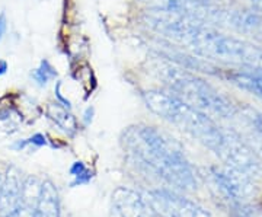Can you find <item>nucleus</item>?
I'll list each match as a JSON object with an SVG mask.
<instances>
[{
	"label": "nucleus",
	"instance_id": "obj_1",
	"mask_svg": "<svg viewBox=\"0 0 262 217\" xmlns=\"http://www.w3.org/2000/svg\"><path fill=\"white\" fill-rule=\"evenodd\" d=\"M124 146L137 162L162 180L185 191H194L196 181L184 151L169 136L147 125L130 127L124 134Z\"/></svg>",
	"mask_w": 262,
	"mask_h": 217
},
{
	"label": "nucleus",
	"instance_id": "obj_2",
	"mask_svg": "<svg viewBox=\"0 0 262 217\" xmlns=\"http://www.w3.org/2000/svg\"><path fill=\"white\" fill-rule=\"evenodd\" d=\"M144 104L153 114L166 120L168 123L179 127L181 130L192 134L194 137L206 143L214 150L215 146L222 140L223 134L214 124L194 106L184 102L172 92L165 91H147L143 94Z\"/></svg>",
	"mask_w": 262,
	"mask_h": 217
},
{
	"label": "nucleus",
	"instance_id": "obj_3",
	"mask_svg": "<svg viewBox=\"0 0 262 217\" xmlns=\"http://www.w3.org/2000/svg\"><path fill=\"white\" fill-rule=\"evenodd\" d=\"M162 79L170 88V92L181 98L184 102L194 106L195 110H210L215 113H225L226 105L217 98L208 86H204L195 77L185 72L166 66L160 69Z\"/></svg>",
	"mask_w": 262,
	"mask_h": 217
},
{
	"label": "nucleus",
	"instance_id": "obj_4",
	"mask_svg": "<svg viewBox=\"0 0 262 217\" xmlns=\"http://www.w3.org/2000/svg\"><path fill=\"white\" fill-rule=\"evenodd\" d=\"M144 201L150 211L159 217H211L195 203L165 189L149 191Z\"/></svg>",
	"mask_w": 262,
	"mask_h": 217
},
{
	"label": "nucleus",
	"instance_id": "obj_5",
	"mask_svg": "<svg viewBox=\"0 0 262 217\" xmlns=\"http://www.w3.org/2000/svg\"><path fill=\"white\" fill-rule=\"evenodd\" d=\"M210 184V188L229 204L236 201H245L255 194V185L251 178L244 172L233 168L211 170Z\"/></svg>",
	"mask_w": 262,
	"mask_h": 217
},
{
	"label": "nucleus",
	"instance_id": "obj_6",
	"mask_svg": "<svg viewBox=\"0 0 262 217\" xmlns=\"http://www.w3.org/2000/svg\"><path fill=\"white\" fill-rule=\"evenodd\" d=\"M113 207L118 217H147V204L140 194L125 187L113 192Z\"/></svg>",
	"mask_w": 262,
	"mask_h": 217
},
{
	"label": "nucleus",
	"instance_id": "obj_7",
	"mask_svg": "<svg viewBox=\"0 0 262 217\" xmlns=\"http://www.w3.org/2000/svg\"><path fill=\"white\" fill-rule=\"evenodd\" d=\"M20 188L22 181L19 178V172L15 168H9L0 191V211L5 216H9L20 206Z\"/></svg>",
	"mask_w": 262,
	"mask_h": 217
},
{
	"label": "nucleus",
	"instance_id": "obj_8",
	"mask_svg": "<svg viewBox=\"0 0 262 217\" xmlns=\"http://www.w3.org/2000/svg\"><path fill=\"white\" fill-rule=\"evenodd\" d=\"M35 213L41 217H60L58 192L51 181H44L38 199Z\"/></svg>",
	"mask_w": 262,
	"mask_h": 217
},
{
	"label": "nucleus",
	"instance_id": "obj_9",
	"mask_svg": "<svg viewBox=\"0 0 262 217\" xmlns=\"http://www.w3.org/2000/svg\"><path fill=\"white\" fill-rule=\"evenodd\" d=\"M42 182H39L35 177H28L25 181H22V188H20V206L28 207L31 210H35L38 199L41 194Z\"/></svg>",
	"mask_w": 262,
	"mask_h": 217
},
{
	"label": "nucleus",
	"instance_id": "obj_10",
	"mask_svg": "<svg viewBox=\"0 0 262 217\" xmlns=\"http://www.w3.org/2000/svg\"><path fill=\"white\" fill-rule=\"evenodd\" d=\"M48 115H50V118H51L58 127H61L66 133L73 134V133L76 132L77 124H76L75 117L70 113H67L64 108H61L58 104H53L48 106Z\"/></svg>",
	"mask_w": 262,
	"mask_h": 217
},
{
	"label": "nucleus",
	"instance_id": "obj_11",
	"mask_svg": "<svg viewBox=\"0 0 262 217\" xmlns=\"http://www.w3.org/2000/svg\"><path fill=\"white\" fill-rule=\"evenodd\" d=\"M232 217H262V208L245 201H236L229 204Z\"/></svg>",
	"mask_w": 262,
	"mask_h": 217
},
{
	"label": "nucleus",
	"instance_id": "obj_12",
	"mask_svg": "<svg viewBox=\"0 0 262 217\" xmlns=\"http://www.w3.org/2000/svg\"><path fill=\"white\" fill-rule=\"evenodd\" d=\"M56 76V69L50 64L48 60H42L39 67L34 72V79H35V82H37L39 86H46L48 83V80L54 79Z\"/></svg>",
	"mask_w": 262,
	"mask_h": 217
},
{
	"label": "nucleus",
	"instance_id": "obj_13",
	"mask_svg": "<svg viewBox=\"0 0 262 217\" xmlns=\"http://www.w3.org/2000/svg\"><path fill=\"white\" fill-rule=\"evenodd\" d=\"M237 82H239V85L242 86V88L251 91L253 94L262 95V79H259V77L242 75L237 77Z\"/></svg>",
	"mask_w": 262,
	"mask_h": 217
},
{
	"label": "nucleus",
	"instance_id": "obj_14",
	"mask_svg": "<svg viewBox=\"0 0 262 217\" xmlns=\"http://www.w3.org/2000/svg\"><path fill=\"white\" fill-rule=\"evenodd\" d=\"M70 172H72L73 177H76V184H84V182H88L92 178L91 172L86 169V166L82 162H76L75 165L72 166Z\"/></svg>",
	"mask_w": 262,
	"mask_h": 217
},
{
	"label": "nucleus",
	"instance_id": "obj_15",
	"mask_svg": "<svg viewBox=\"0 0 262 217\" xmlns=\"http://www.w3.org/2000/svg\"><path fill=\"white\" fill-rule=\"evenodd\" d=\"M28 142L32 143V144H37V146H44V144L47 143L46 142V137H44L42 134H35V136H32Z\"/></svg>",
	"mask_w": 262,
	"mask_h": 217
},
{
	"label": "nucleus",
	"instance_id": "obj_16",
	"mask_svg": "<svg viewBox=\"0 0 262 217\" xmlns=\"http://www.w3.org/2000/svg\"><path fill=\"white\" fill-rule=\"evenodd\" d=\"M6 27H8V22H6V15L2 12V13H0V39H2V37L5 35V32H6Z\"/></svg>",
	"mask_w": 262,
	"mask_h": 217
},
{
	"label": "nucleus",
	"instance_id": "obj_17",
	"mask_svg": "<svg viewBox=\"0 0 262 217\" xmlns=\"http://www.w3.org/2000/svg\"><path fill=\"white\" fill-rule=\"evenodd\" d=\"M6 72H8V63L3 61V60H0V77L5 75Z\"/></svg>",
	"mask_w": 262,
	"mask_h": 217
},
{
	"label": "nucleus",
	"instance_id": "obj_18",
	"mask_svg": "<svg viewBox=\"0 0 262 217\" xmlns=\"http://www.w3.org/2000/svg\"><path fill=\"white\" fill-rule=\"evenodd\" d=\"M256 125H258V128H259V132L262 133V117H259V118L256 120Z\"/></svg>",
	"mask_w": 262,
	"mask_h": 217
},
{
	"label": "nucleus",
	"instance_id": "obj_19",
	"mask_svg": "<svg viewBox=\"0 0 262 217\" xmlns=\"http://www.w3.org/2000/svg\"><path fill=\"white\" fill-rule=\"evenodd\" d=\"M2 185H3V178H2V175H0V191H2Z\"/></svg>",
	"mask_w": 262,
	"mask_h": 217
}]
</instances>
